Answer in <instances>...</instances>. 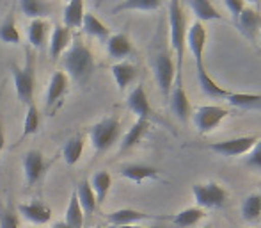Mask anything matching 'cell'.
Segmentation results:
<instances>
[{
  "label": "cell",
  "mask_w": 261,
  "mask_h": 228,
  "mask_svg": "<svg viewBox=\"0 0 261 228\" xmlns=\"http://www.w3.org/2000/svg\"><path fill=\"white\" fill-rule=\"evenodd\" d=\"M61 62L62 72L68 75L69 80H73L79 86H86L96 70V61H94L93 52L79 36L71 39L68 50L61 56Z\"/></svg>",
  "instance_id": "cell-1"
},
{
  "label": "cell",
  "mask_w": 261,
  "mask_h": 228,
  "mask_svg": "<svg viewBox=\"0 0 261 228\" xmlns=\"http://www.w3.org/2000/svg\"><path fill=\"white\" fill-rule=\"evenodd\" d=\"M169 32H171V50L176 61V72L178 79H181V68L183 59H185L187 49V16L183 11V4L179 2H169Z\"/></svg>",
  "instance_id": "cell-2"
},
{
  "label": "cell",
  "mask_w": 261,
  "mask_h": 228,
  "mask_svg": "<svg viewBox=\"0 0 261 228\" xmlns=\"http://www.w3.org/2000/svg\"><path fill=\"white\" fill-rule=\"evenodd\" d=\"M11 75H13L14 91L25 107L34 102V86H36V57L31 50L25 52V62L21 66L11 64Z\"/></svg>",
  "instance_id": "cell-3"
},
{
  "label": "cell",
  "mask_w": 261,
  "mask_h": 228,
  "mask_svg": "<svg viewBox=\"0 0 261 228\" xmlns=\"http://www.w3.org/2000/svg\"><path fill=\"white\" fill-rule=\"evenodd\" d=\"M149 64L153 68V73H155V80L160 87V93L164 98L171 97L172 86H174L176 80V61L174 56H172L171 50L164 49H156L155 52L151 54V59H149Z\"/></svg>",
  "instance_id": "cell-4"
},
{
  "label": "cell",
  "mask_w": 261,
  "mask_h": 228,
  "mask_svg": "<svg viewBox=\"0 0 261 228\" xmlns=\"http://www.w3.org/2000/svg\"><path fill=\"white\" fill-rule=\"evenodd\" d=\"M121 138V121L116 116H105L89 130V141L96 153H105Z\"/></svg>",
  "instance_id": "cell-5"
},
{
  "label": "cell",
  "mask_w": 261,
  "mask_h": 228,
  "mask_svg": "<svg viewBox=\"0 0 261 228\" xmlns=\"http://www.w3.org/2000/svg\"><path fill=\"white\" fill-rule=\"evenodd\" d=\"M256 143H258V135H240V138L226 139V141L210 143L206 148L220 157H240L247 155Z\"/></svg>",
  "instance_id": "cell-6"
},
{
  "label": "cell",
  "mask_w": 261,
  "mask_h": 228,
  "mask_svg": "<svg viewBox=\"0 0 261 228\" xmlns=\"http://www.w3.org/2000/svg\"><path fill=\"white\" fill-rule=\"evenodd\" d=\"M229 116V111L220 105H201L192 112V120L199 134H210L213 132L226 118Z\"/></svg>",
  "instance_id": "cell-7"
},
{
  "label": "cell",
  "mask_w": 261,
  "mask_h": 228,
  "mask_svg": "<svg viewBox=\"0 0 261 228\" xmlns=\"http://www.w3.org/2000/svg\"><path fill=\"white\" fill-rule=\"evenodd\" d=\"M192 194L196 198V203L199 209H219L227 200L226 189L220 187L217 182L196 184L192 187Z\"/></svg>",
  "instance_id": "cell-8"
},
{
  "label": "cell",
  "mask_w": 261,
  "mask_h": 228,
  "mask_svg": "<svg viewBox=\"0 0 261 228\" xmlns=\"http://www.w3.org/2000/svg\"><path fill=\"white\" fill-rule=\"evenodd\" d=\"M187 47L196 62V70L204 68V49H206V29L201 21H194L187 29Z\"/></svg>",
  "instance_id": "cell-9"
},
{
  "label": "cell",
  "mask_w": 261,
  "mask_h": 228,
  "mask_svg": "<svg viewBox=\"0 0 261 228\" xmlns=\"http://www.w3.org/2000/svg\"><path fill=\"white\" fill-rule=\"evenodd\" d=\"M21 166H23V175L27 186H34L36 182L41 180L43 173L46 170L45 155L38 148L27 150L23 153V157H21Z\"/></svg>",
  "instance_id": "cell-10"
},
{
  "label": "cell",
  "mask_w": 261,
  "mask_h": 228,
  "mask_svg": "<svg viewBox=\"0 0 261 228\" xmlns=\"http://www.w3.org/2000/svg\"><path fill=\"white\" fill-rule=\"evenodd\" d=\"M148 219L160 221V219H169V218L148 214V212L137 211V209H117V211L107 214V221L110 223V226H130V225H137L141 221H148Z\"/></svg>",
  "instance_id": "cell-11"
},
{
  "label": "cell",
  "mask_w": 261,
  "mask_h": 228,
  "mask_svg": "<svg viewBox=\"0 0 261 228\" xmlns=\"http://www.w3.org/2000/svg\"><path fill=\"white\" fill-rule=\"evenodd\" d=\"M126 107L137 116V120H146L151 123V120L155 118L153 116L151 104H149V100H148V93H146L142 84H137V86L130 91V95H128V98H126Z\"/></svg>",
  "instance_id": "cell-12"
},
{
  "label": "cell",
  "mask_w": 261,
  "mask_h": 228,
  "mask_svg": "<svg viewBox=\"0 0 261 228\" xmlns=\"http://www.w3.org/2000/svg\"><path fill=\"white\" fill-rule=\"evenodd\" d=\"M171 111L174 112V116L178 118L181 123H189V120L192 118V104H190L189 97H187V91L183 87V82L181 79L176 80V84L172 86V91H171Z\"/></svg>",
  "instance_id": "cell-13"
},
{
  "label": "cell",
  "mask_w": 261,
  "mask_h": 228,
  "mask_svg": "<svg viewBox=\"0 0 261 228\" xmlns=\"http://www.w3.org/2000/svg\"><path fill=\"white\" fill-rule=\"evenodd\" d=\"M69 87V79L64 72L57 70L52 73L48 82V89H46V97H45V107L46 111H54L59 105V102L64 98V95L68 93Z\"/></svg>",
  "instance_id": "cell-14"
},
{
  "label": "cell",
  "mask_w": 261,
  "mask_h": 228,
  "mask_svg": "<svg viewBox=\"0 0 261 228\" xmlns=\"http://www.w3.org/2000/svg\"><path fill=\"white\" fill-rule=\"evenodd\" d=\"M234 25H237V29L245 38L251 39L252 43H256L261 32V13L252 6H245V9L242 11V14L238 16Z\"/></svg>",
  "instance_id": "cell-15"
},
{
  "label": "cell",
  "mask_w": 261,
  "mask_h": 228,
  "mask_svg": "<svg viewBox=\"0 0 261 228\" xmlns=\"http://www.w3.org/2000/svg\"><path fill=\"white\" fill-rule=\"evenodd\" d=\"M18 214H21L29 223L38 225V226L46 225V223H50V219H52V211H50V207L45 201H39V200L29 201V203H20L18 205Z\"/></svg>",
  "instance_id": "cell-16"
},
{
  "label": "cell",
  "mask_w": 261,
  "mask_h": 228,
  "mask_svg": "<svg viewBox=\"0 0 261 228\" xmlns=\"http://www.w3.org/2000/svg\"><path fill=\"white\" fill-rule=\"evenodd\" d=\"M71 39H73V36H71V31H69V29H66L62 24L55 25L52 34H50V43H48V54L54 62L68 50Z\"/></svg>",
  "instance_id": "cell-17"
},
{
  "label": "cell",
  "mask_w": 261,
  "mask_h": 228,
  "mask_svg": "<svg viewBox=\"0 0 261 228\" xmlns=\"http://www.w3.org/2000/svg\"><path fill=\"white\" fill-rule=\"evenodd\" d=\"M107 54L116 61H126L134 54V45H132L130 38L124 32H117V34H110L107 39Z\"/></svg>",
  "instance_id": "cell-18"
},
{
  "label": "cell",
  "mask_w": 261,
  "mask_h": 228,
  "mask_svg": "<svg viewBox=\"0 0 261 228\" xmlns=\"http://www.w3.org/2000/svg\"><path fill=\"white\" fill-rule=\"evenodd\" d=\"M112 72V77H114V82H116L117 89L123 93L139 75V68L130 61H121V62H116V64L110 68Z\"/></svg>",
  "instance_id": "cell-19"
},
{
  "label": "cell",
  "mask_w": 261,
  "mask_h": 228,
  "mask_svg": "<svg viewBox=\"0 0 261 228\" xmlns=\"http://www.w3.org/2000/svg\"><path fill=\"white\" fill-rule=\"evenodd\" d=\"M121 176L132 180L135 184H142L144 180L149 178H158V170L149 164H142V163H132V164H124L119 170Z\"/></svg>",
  "instance_id": "cell-20"
},
{
  "label": "cell",
  "mask_w": 261,
  "mask_h": 228,
  "mask_svg": "<svg viewBox=\"0 0 261 228\" xmlns=\"http://www.w3.org/2000/svg\"><path fill=\"white\" fill-rule=\"evenodd\" d=\"M196 72H197V80H199L201 91H203L206 97L219 98V100H220V98H222V100H227V98H229L231 91L224 89L222 86H219V84L213 80V77L206 72V66H204V68L196 70Z\"/></svg>",
  "instance_id": "cell-21"
},
{
  "label": "cell",
  "mask_w": 261,
  "mask_h": 228,
  "mask_svg": "<svg viewBox=\"0 0 261 228\" xmlns=\"http://www.w3.org/2000/svg\"><path fill=\"white\" fill-rule=\"evenodd\" d=\"M84 14H86V6L82 0H71L64 6L62 11V25L69 31L82 27Z\"/></svg>",
  "instance_id": "cell-22"
},
{
  "label": "cell",
  "mask_w": 261,
  "mask_h": 228,
  "mask_svg": "<svg viewBox=\"0 0 261 228\" xmlns=\"http://www.w3.org/2000/svg\"><path fill=\"white\" fill-rule=\"evenodd\" d=\"M80 29H82V31L86 32L87 36L100 39V41H103V43L110 38V29L107 27V25L100 20V18L96 16V14L89 13V11H87V13L84 14L82 27H80Z\"/></svg>",
  "instance_id": "cell-23"
},
{
  "label": "cell",
  "mask_w": 261,
  "mask_h": 228,
  "mask_svg": "<svg viewBox=\"0 0 261 228\" xmlns=\"http://www.w3.org/2000/svg\"><path fill=\"white\" fill-rule=\"evenodd\" d=\"M89 184H91V189H93V193H94V198H96L98 207H101L107 200V194H109V191H110V186H112V176H110L109 171L100 170L91 176Z\"/></svg>",
  "instance_id": "cell-24"
},
{
  "label": "cell",
  "mask_w": 261,
  "mask_h": 228,
  "mask_svg": "<svg viewBox=\"0 0 261 228\" xmlns=\"http://www.w3.org/2000/svg\"><path fill=\"white\" fill-rule=\"evenodd\" d=\"M48 32H50V25L46 20H31V24L27 27V39L32 49L41 50L46 43Z\"/></svg>",
  "instance_id": "cell-25"
},
{
  "label": "cell",
  "mask_w": 261,
  "mask_h": 228,
  "mask_svg": "<svg viewBox=\"0 0 261 228\" xmlns=\"http://www.w3.org/2000/svg\"><path fill=\"white\" fill-rule=\"evenodd\" d=\"M148 128H149V121H146V120L135 121V123L130 127V130H128L126 134L123 135V139H121V145H119L121 152H128V150L134 148L137 143H141L142 138L146 135V132H148Z\"/></svg>",
  "instance_id": "cell-26"
},
{
  "label": "cell",
  "mask_w": 261,
  "mask_h": 228,
  "mask_svg": "<svg viewBox=\"0 0 261 228\" xmlns=\"http://www.w3.org/2000/svg\"><path fill=\"white\" fill-rule=\"evenodd\" d=\"M84 146H86V138L84 135H73L66 141V145L62 146V159L68 166H75L80 161L84 153Z\"/></svg>",
  "instance_id": "cell-27"
},
{
  "label": "cell",
  "mask_w": 261,
  "mask_h": 228,
  "mask_svg": "<svg viewBox=\"0 0 261 228\" xmlns=\"http://www.w3.org/2000/svg\"><path fill=\"white\" fill-rule=\"evenodd\" d=\"M18 7L31 20H45V16H50L52 13V4L41 0H20Z\"/></svg>",
  "instance_id": "cell-28"
},
{
  "label": "cell",
  "mask_w": 261,
  "mask_h": 228,
  "mask_svg": "<svg viewBox=\"0 0 261 228\" xmlns=\"http://www.w3.org/2000/svg\"><path fill=\"white\" fill-rule=\"evenodd\" d=\"M0 41L7 43V45H20L21 36L16 25V16H14V9L7 13L6 20L0 24Z\"/></svg>",
  "instance_id": "cell-29"
},
{
  "label": "cell",
  "mask_w": 261,
  "mask_h": 228,
  "mask_svg": "<svg viewBox=\"0 0 261 228\" xmlns=\"http://www.w3.org/2000/svg\"><path fill=\"white\" fill-rule=\"evenodd\" d=\"M204 218V211L199 207H187L183 211H179L178 214L171 216V221L176 228H190L196 226L201 219Z\"/></svg>",
  "instance_id": "cell-30"
},
{
  "label": "cell",
  "mask_w": 261,
  "mask_h": 228,
  "mask_svg": "<svg viewBox=\"0 0 261 228\" xmlns=\"http://www.w3.org/2000/svg\"><path fill=\"white\" fill-rule=\"evenodd\" d=\"M242 218L245 219L251 225L261 221V194L259 193H252L242 201Z\"/></svg>",
  "instance_id": "cell-31"
},
{
  "label": "cell",
  "mask_w": 261,
  "mask_h": 228,
  "mask_svg": "<svg viewBox=\"0 0 261 228\" xmlns=\"http://www.w3.org/2000/svg\"><path fill=\"white\" fill-rule=\"evenodd\" d=\"M75 194H76V198H79V203H80V207H82L84 214H93L98 209L96 198H94V193H93V189H91L89 180H82V182L76 186Z\"/></svg>",
  "instance_id": "cell-32"
},
{
  "label": "cell",
  "mask_w": 261,
  "mask_h": 228,
  "mask_svg": "<svg viewBox=\"0 0 261 228\" xmlns=\"http://www.w3.org/2000/svg\"><path fill=\"white\" fill-rule=\"evenodd\" d=\"M189 7L194 11L197 21H213V20H222V14L217 11V7L213 6L212 2H206V0H192L189 2Z\"/></svg>",
  "instance_id": "cell-33"
},
{
  "label": "cell",
  "mask_w": 261,
  "mask_h": 228,
  "mask_svg": "<svg viewBox=\"0 0 261 228\" xmlns=\"http://www.w3.org/2000/svg\"><path fill=\"white\" fill-rule=\"evenodd\" d=\"M84 218H86V214H84L82 207H80V203H79V198H76L75 191H73L71 196H69L68 207H66L64 223L66 225H69L71 228H82L84 226Z\"/></svg>",
  "instance_id": "cell-34"
},
{
  "label": "cell",
  "mask_w": 261,
  "mask_h": 228,
  "mask_svg": "<svg viewBox=\"0 0 261 228\" xmlns=\"http://www.w3.org/2000/svg\"><path fill=\"white\" fill-rule=\"evenodd\" d=\"M160 7V0H123L112 11L114 13H121V11H156Z\"/></svg>",
  "instance_id": "cell-35"
},
{
  "label": "cell",
  "mask_w": 261,
  "mask_h": 228,
  "mask_svg": "<svg viewBox=\"0 0 261 228\" xmlns=\"http://www.w3.org/2000/svg\"><path fill=\"white\" fill-rule=\"evenodd\" d=\"M227 102L237 109H261V95L254 93H231Z\"/></svg>",
  "instance_id": "cell-36"
},
{
  "label": "cell",
  "mask_w": 261,
  "mask_h": 228,
  "mask_svg": "<svg viewBox=\"0 0 261 228\" xmlns=\"http://www.w3.org/2000/svg\"><path fill=\"white\" fill-rule=\"evenodd\" d=\"M39 123H41V114H39L38 105L32 102L31 105H27V112H25L23 118V138H29V135H34L36 132L39 130Z\"/></svg>",
  "instance_id": "cell-37"
},
{
  "label": "cell",
  "mask_w": 261,
  "mask_h": 228,
  "mask_svg": "<svg viewBox=\"0 0 261 228\" xmlns=\"http://www.w3.org/2000/svg\"><path fill=\"white\" fill-rule=\"evenodd\" d=\"M0 228H20V219H18L16 209L11 203H0Z\"/></svg>",
  "instance_id": "cell-38"
},
{
  "label": "cell",
  "mask_w": 261,
  "mask_h": 228,
  "mask_svg": "<svg viewBox=\"0 0 261 228\" xmlns=\"http://www.w3.org/2000/svg\"><path fill=\"white\" fill-rule=\"evenodd\" d=\"M245 166L252 168V170H261V139H258L251 152L245 155Z\"/></svg>",
  "instance_id": "cell-39"
},
{
  "label": "cell",
  "mask_w": 261,
  "mask_h": 228,
  "mask_svg": "<svg viewBox=\"0 0 261 228\" xmlns=\"http://www.w3.org/2000/svg\"><path fill=\"white\" fill-rule=\"evenodd\" d=\"M224 6H226V9L229 11L231 18H233V24H237L238 16L242 14V11L245 9V6H247V4L242 2V0H226V2H224Z\"/></svg>",
  "instance_id": "cell-40"
},
{
  "label": "cell",
  "mask_w": 261,
  "mask_h": 228,
  "mask_svg": "<svg viewBox=\"0 0 261 228\" xmlns=\"http://www.w3.org/2000/svg\"><path fill=\"white\" fill-rule=\"evenodd\" d=\"M6 148V128H4V118L2 112H0V153Z\"/></svg>",
  "instance_id": "cell-41"
},
{
  "label": "cell",
  "mask_w": 261,
  "mask_h": 228,
  "mask_svg": "<svg viewBox=\"0 0 261 228\" xmlns=\"http://www.w3.org/2000/svg\"><path fill=\"white\" fill-rule=\"evenodd\" d=\"M110 228H156V226H141V225H130V226H110Z\"/></svg>",
  "instance_id": "cell-42"
},
{
  "label": "cell",
  "mask_w": 261,
  "mask_h": 228,
  "mask_svg": "<svg viewBox=\"0 0 261 228\" xmlns=\"http://www.w3.org/2000/svg\"><path fill=\"white\" fill-rule=\"evenodd\" d=\"M52 228H71V226H69V225H66L64 221H59V223H55V225H54Z\"/></svg>",
  "instance_id": "cell-43"
},
{
  "label": "cell",
  "mask_w": 261,
  "mask_h": 228,
  "mask_svg": "<svg viewBox=\"0 0 261 228\" xmlns=\"http://www.w3.org/2000/svg\"><path fill=\"white\" fill-rule=\"evenodd\" d=\"M203 228H212V226H210V225H208V226H203Z\"/></svg>",
  "instance_id": "cell-44"
},
{
  "label": "cell",
  "mask_w": 261,
  "mask_h": 228,
  "mask_svg": "<svg viewBox=\"0 0 261 228\" xmlns=\"http://www.w3.org/2000/svg\"><path fill=\"white\" fill-rule=\"evenodd\" d=\"M100 228H103V226H100Z\"/></svg>",
  "instance_id": "cell-45"
},
{
  "label": "cell",
  "mask_w": 261,
  "mask_h": 228,
  "mask_svg": "<svg viewBox=\"0 0 261 228\" xmlns=\"http://www.w3.org/2000/svg\"><path fill=\"white\" fill-rule=\"evenodd\" d=\"M259 36H261V32H259Z\"/></svg>",
  "instance_id": "cell-46"
},
{
  "label": "cell",
  "mask_w": 261,
  "mask_h": 228,
  "mask_svg": "<svg viewBox=\"0 0 261 228\" xmlns=\"http://www.w3.org/2000/svg\"><path fill=\"white\" fill-rule=\"evenodd\" d=\"M259 194H261V193H259Z\"/></svg>",
  "instance_id": "cell-47"
}]
</instances>
